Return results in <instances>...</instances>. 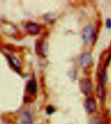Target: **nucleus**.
I'll return each mask as SVG.
<instances>
[{"instance_id":"5","label":"nucleus","mask_w":111,"mask_h":124,"mask_svg":"<svg viewBox=\"0 0 111 124\" xmlns=\"http://www.w3.org/2000/svg\"><path fill=\"white\" fill-rule=\"evenodd\" d=\"M85 107L89 112H95L96 110V103L93 98H87L85 101Z\"/></svg>"},{"instance_id":"7","label":"nucleus","mask_w":111,"mask_h":124,"mask_svg":"<svg viewBox=\"0 0 111 124\" xmlns=\"http://www.w3.org/2000/svg\"><path fill=\"white\" fill-rule=\"evenodd\" d=\"M27 91L31 94H34L37 91V83L35 80H31L28 82L27 86Z\"/></svg>"},{"instance_id":"11","label":"nucleus","mask_w":111,"mask_h":124,"mask_svg":"<svg viewBox=\"0 0 111 124\" xmlns=\"http://www.w3.org/2000/svg\"><path fill=\"white\" fill-rule=\"evenodd\" d=\"M54 108L51 106H48L46 108V112L48 114H51L54 112Z\"/></svg>"},{"instance_id":"10","label":"nucleus","mask_w":111,"mask_h":124,"mask_svg":"<svg viewBox=\"0 0 111 124\" xmlns=\"http://www.w3.org/2000/svg\"><path fill=\"white\" fill-rule=\"evenodd\" d=\"M10 59V62L11 63V64L13 66H14L15 67H19V61L18 60H16L15 58H14V57H9V58Z\"/></svg>"},{"instance_id":"1","label":"nucleus","mask_w":111,"mask_h":124,"mask_svg":"<svg viewBox=\"0 0 111 124\" xmlns=\"http://www.w3.org/2000/svg\"><path fill=\"white\" fill-rule=\"evenodd\" d=\"M95 30L92 26L88 25L83 29L82 31V38L86 43L92 42L94 38Z\"/></svg>"},{"instance_id":"9","label":"nucleus","mask_w":111,"mask_h":124,"mask_svg":"<svg viewBox=\"0 0 111 124\" xmlns=\"http://www.w3.org/2000/svg\"><path fill=\"white\" fill-rule=\"evenodd\" d=\"M97 96L100 100H103L105 97V91H104V85L98 84L97 89Z\"/></svg>"},{"instance_id":"3","label":"nucleus","mask_w":111,"mask_h":124,"mask_svg":"<svg viewBox=\"0 0 111 124\" xmlns=\"http://www.w3.org/2000/svg\"><path fill=\"white\" fill-rule=\"evenodd\" d=\"M80 83H81L80 84L81 89L84 94H86L92 90V83L87 78H84L81 80Z\"/></svg>"},{"instance_id":"4","label":"nucleus","mask_w":111,"mask_h":124,"mask_svg":"<svg viewBox=\"0 0 111 124\" xmlns=\"http://www.w3.org/2000/svg\"><path fill=\"white\" fill-rule=\"evenodd\" d=\"M80 63L81 64L82 66L83 67H88L91 64L92 62V56L88 53H83L81 56H80L79 58Z\"/></svg>"},{"instance_id":"6","label":"nucleus","mask_w":111,"mask_h":124,"mask_svg":"<svg viewBox=\"0 0 111 124\" xmlns=\"http://www.w3.org/2000/svg\"><path fill=\"white\" fill-rule=\"evenodd\" d=\"M25 29L29 31V32H30L32 34H36L37 33H38L39 31H40L38 25L33 23H28L25 26Z\"/></svg>"},{"instance_id":"8","label":"nucleus","mask_w":111,"mask_h":124,"mask_svg":"<svg viewBox=\"0 0 111 124\" xmlns=\"http://www.w3.org/2000/svg\"><path fill=\"white\" fill-rule=\"evenodd\" d=\"M107 79V76H106V71L105 69H103L101 70L99 75V84L102 85H104L105 81Z\"/></svg>"},{"instance_id":"2","label":"nucleus","mask_w":111,"mask_h":124,"mask_svg":"<svg viewBox=\"0 0 111 124\" xmlns=\"http://www.w3.org/2000/svg\"><path fill=\"white\" fill-rule=\"evenodd\" d=\"M18 124H33V118L31 114L28 112H24L19 115L18 119Z\"/></svg>"},{"instance_id":"12","label":"nucleus","mask_w":111,"mask_h":124,"mask_svg":"<svg viewBox=\"0 0 111 124\" xmlns=\"http://www.w3.org/2000/svg\"><path fill=\"white\" fill-rule=\"evenodd\" d=\"M106 27L108 28V29H111V18H108V19L106 20Z\"/></svg>"}]
</instances>
